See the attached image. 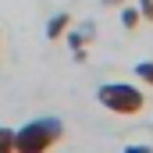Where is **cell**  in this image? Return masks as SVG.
<instances>
[{
  "label": "cell",
  "mask_w": 153,
  "mask_h": 153,
  "mask_svg": "<svg viewBox=\"0 0 153 153\" xmlns=\"http://www.w3.org/2000/svg\"><path fill=\"white\" fill-rule=\"evenodd\" d=\"M89 36H96V25H82L78 32H71V36H68V46H71V50H82L85 43H93Z\"/></svg>",
  "instance_id": "obj_4"
},
{
  "label": "cell",
  "mask_w": 153,
  "mask_h": 153,
  "mask_svg": "<svg viewBox=\"0 0 153 153\" xmlns=\"http://www.w3.org/2000/svg\"><path fill=\"white\" fill-rule=\"evenodd\" d=\"M64 139L61 117H32L14 132V153H50Z\"/></svg>",
  "instance_id": "obj_1"
},
{
  "label": "cell",
  "mask_w": 153,
  "mask_h": 153,
  "mask_svg": "<svg viewBox=\"0 0 153 153\" xmlns=\"http://www.w3.org/2000/svg\"><path fill=\"white\" fill-rule=\"evenodd\" d=\"M96 100L100 107H107L111 114H121V117H135L146 111V96L139 85H128V82H103L96 89Z\"/></svg>",
  "instance_id": "obj_2"
},
{
  "label": "cell",
  "mask_w": 153,
  "mask_h": 153,
  "mask_svg": "<svg viewBox=\"0 0 153 153\" xmlns=\"http://www.w3.org/2000/svg\"><path fill=\"white\" fill-rule=\"evenodd\" d=\"M121 153H153V146H146V143H132V146H125Z\"/></svg>",
  "instance_id": "obj_9"
},
{
  "label": "cell",
  "mask_w": 153,
  "mask_h": 153,
  "mask_svg": "<svg viewBox=\"0 0 153 153\" xmlns=\"http://www.w3.org/2000/svg\"><path fill=\"white\" fill-rule=\"evenodd\" d=\"M135 78L153 89V61H139V64H135Z\"/></svg>",
  "instance_id": "obj_6"
},
{
  "label": "cell",
  "mask_w": 153,
  "mask_h": 153,
  "mask_svg": "<svg viewBox=\"0 0 153 153\" xmlns=\"http://www.w3.org/2000/svg\"><path fill=\"white\" fill-rule=\"evenodd\" d=\"M0 153H14V128L0 125Z\"/></svg>",
  "instance_id": "obj_7"
},
{
  "label": "cell",
  "mask_w": 153,
  "mask_h": 153,
  "mask_svg": "<svg viewBox=\"0 0 153 153\" xmlns=\"http://www.w3.org/2000/svg\"><path fill=\"white\" fill-rule=\"evenodd\" d=\"M139 14H143L146 22H153V0H139Z\"/></svg>",
  "instance_id": "obj_8"
},
{
  "label": "cell",
  "mask_w": 153,
  "mask_h": 153,
  "mask_svg": "<svg viewBox=\"0 0 153 153\" xmlns=\"http://www.w3.org/2000/svg\"><path fill=\"white\" fill-rule=\"evenodd\" d=\"M68 29H71V14H68V11H61V14H53V18L46 22V39H50V43H57Z\"/></svg>",
  "instance_id": "obj_3"
},
{
  "label": "cell",
  "mask_w": 153,
  "mask_h": 153,
  "mask_svg": "<svg viewBox=\"0 0 153 153\" xmlns=\"http://www.w3.org/2000/svg\"><path fill=\"white\" fill-rule=\"evenodd\" d=\"M100 4H103V7H125L128 0H100Z\"/></svg>",
  "instance_id": "obj_10"
},
{
  "label": "cell",
  "mask_w": 153,
  "mask_h": 153,
  "mask_svg": "<svg viewBox=\"0 0 153 153\" xmlns=\"http://www.w3.org/2000/svg\"><path fill=\"white\" fill-rule=\"evenodd\" d=\"M139 22H143V14H139V7H121V25L132 32V29H139Z\"/></svg>",
  "instance_id": "obj_5"
}]
</instances>
